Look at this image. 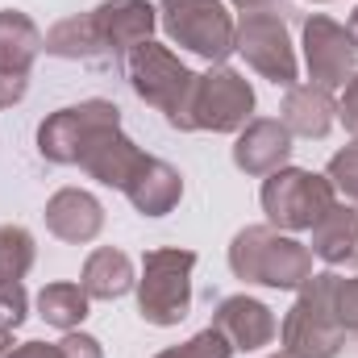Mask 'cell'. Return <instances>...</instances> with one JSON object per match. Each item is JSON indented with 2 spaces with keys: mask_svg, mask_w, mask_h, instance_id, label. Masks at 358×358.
Returning a JSON list of instances; mask_svg holds the SVG:
<instances>
[{
  "mask_svg": "<svg viewBox=\"0 0 358 358\" xmlns=\"http://www.w3.org/2000/svg\"><path fill=\"white\" fill-rule=\"evenodd\" d=\"M329 308L346 334H358V267L338 271L329 267Z\"/></svg>",
  "mask_w": 358,
  "mask_h": 358,
  "instance_id": "obj_24",
  "label": "cell"
},
{
  "mask_svg": "<svg viewBox=\"0 0 358 358\" xmlns=\"http://www.w3.org/2000/svg\"><path fill=\"white\" fill-rule=\"evenodd\" d=\"M308 234H313V242H308L313 259H321L329 267H342V263L355 259V250H358V213L346 200H334L317 217V225Z\"/></svg>",
  "mask_w": 358,
  "mask_h": 358,
  "instance_id": "obj_18",
  "label": "cell"
},
{
  "mask_svg": "<svg viewBox=\"0 0 358 358\" xmlns=\"http://www.w3.org/2000/svg\"><path fill=\"white\" fill-rule=\"evenodd\" d=\"M29 317V292L25 283H0V329H21Z\"/></svg>",
  "mask_w": 358,
  "mask_h": 358,
  "instance_id": "obj_27",
  "label": "cell"
},
{
  "mask_svg": "<svg viewBox=\"0 0 358 358\" xmlns=\"http://www.w3.org/2000/svg\"><path fill=\"white\" fill-rule=\"evenodd\" d=\"M304 67H308V84L325 92L346 88V80L358 71V50L346 25H338L325 13H308L304 17Z\"/></svg>",
  "mask_w": 358,
  "mask_h": 358,
  "instance_id": "obj_10",
  "label": "cell"
},
{
  "mask_svg": "<svg viewBox=\"0 0 358 358\" xmlns=\"http://www.w3.org/2000/svg\"><path fill=\"white\" fill-rule=\"evenodd\" d=\"M346 34H350V42H355V50H358V4H355V13H350V21H346Z\"/></svg>",
  "mask_w": 358,
  "mask_h": 358,
  "instance_id": "obj_34",
  "label": "cell"
},
{
  "mask_svg": "<svg viewBox=\"0 0 358 358\" xmlns=\"http://www.w3.org/2000/svg\"><path fill=\"white\" fill-rule=\"evenodd\" d=\"M159 25L171 46H183L208 63H225L234 55L238 21L225 0H159Z\"/></svg>",
  "mask_w": 358,
  "mask_h": 358,
  "instance_id": "obj_5",
  "label": "cell"
},
{
  "mask_svg": "<svg viewBox=\"0 0 358 358\" xmlns=\"http://www.w3.org/2000/svg\"><path fill=\"white\" fill-rule=\"evenodd\" d=\"M50 59H67V63H96L104 59V46L96 38V25H92V13L80 17H63L46 29V46H42Z\"/></svg>",
  "mask_w": 358,
  "mask_h": 358,
  "instance_id": "obj_21",
  "label": "cell"
},
{
  "mask_svg": "<svg viewBox=\"0 0 358 358\" xmlns=\"http://www.w3.org/2000/svg\"><path fill=\"white\" fill-rule=\"evenodd\" d=\"M267 358H292V355H283V350H279V355H267Z\"/></svg>",
  "mask_w": 358,
  "mask_h": 358,
  "instance_id": "obj_35",
  "label": "cell"
},
{
  "mask_svg": "<svg viewBox=\"0 0 358 358\" xmlns=\"http://www.w3.org/2000/svg\"><path fill=\"white\" fill-rule=\"evenodd\" d=\"M59 350H63V358H104V346H100L92 334H84V329L63 334V338H59Z\"/></svg>",
  "mask_w": 358,
  "mask_h": 358,
  "instance_id": "obj_28",
  "label": "cell"
},
{
  "mask_svg": "<svg viewBox=\"0 0 358 358\" xmlns=\"http://www.w3.org/2000/svg\"><path fill=\"white\" fill-rule=\"evenodd\" d=\"M325 179L334 183V192H338L342 200L358 204V138H350V142H346V146L329 159Z\"/></svg>",
  "mask_w": 358,
  "mask_h": 358,
  "instance_id": "obj_25",
  "label": "cell"
},
{
  "mask_svg": "<svg viewBox=\"0 0 358 358\" xmlns=\"http://www.w3.org/2000/svg\"><path fill=\"white\" fill-rule=\"evenodd\" d=\"M13 346H17V342H13V334H8V329H0V358L13 355Z\"/></svg>",
  "mask_w": 358,
  "mask_h": 358,
  "instance_id": "obj_33",
  "label": "cell"
},
{
  "mask_svg": "<svg viewBox=\"0 0 358 358\" xmlns=\"http://www.w3.org/2000/svg\"><path fill=\"white\" fill-rule=\"evenodd\" d=\"M125 80L138 100H146L150 108H159L167 117V125L179 134H192V100H196V84H200V71H192L187 63H179V55L171 46L146 38L138 42L125 59Z\"/></svg>",
  "mask_w": 358,
  "mask_h": 358,
  "instance_id": "obj_1",
  "label": "cell"
},
{
  "mask_svg": "<svg viewBox=\"0 0 358 358\" xmlns=\"http://www.w3.org/2000/svg\"><path fill=\"white\" fill-rule=\"evenodd\" d=\"M292 150H296L292 146V134H287V125L279 117H255L234 138V167L242 176L263 179L271 171H279V167H287L292 163Z\"/></svg>",
  "mask_w": 358,
  "mask_h": 358,
  "instance_id": "obj_13",
  "label": "cell"
},
{
  "mask_svg": "<svg viewBox=\"0 0 358 358\" xmlns=\"http://www.w3.org/2000/svg\"><path fill=\"white\" fill-rule=\"evenodd\" d=\"M213 329H221L229 338L234 350L242 355H255V350H267L271 342L279 338V321L263 300L238 292V296H225L217 308H213Z\"/></svg>",
  "mask_w": 358,
  "mask_h": 358,
  "instance_id": "obj_12",
  "label": "cell"
},
{
  "mask_svg": "<svg viewBox=\"0 0 358 358\" xmlns=\"http://www.w3.org/2000/svg\"><path fill=\"white\" fill-rule=\"evenodd\" d=\"M134 283H138L134 259L117 246H96L80 271V287L92 300H121L125 292H134Z\"/></svg>",
  "mask_w": 358,
  "mask_h": 358,
  "instance_id": "obj_20",
  "label": "cell"
},
{
  "mask_svg": "<svg viewBox=\"0 0 358 358\" xmlns=\"http://www.w3.org/2000/svg\"><path fill=\"white\" fill-rule=\"evenodd\" d=\"M38 259V242L25 225H0V283H21Z\"/></svg>",
  "mask_w": 358,
  "mask_h": 358,
  "instance_id": "obj_23",
  "label": "cell"
},
{
  "mask_svg": "<svg viewBox=\"0 0 358 358\" xmlns=\"http://www.w3.org/2000/svg\"><path fill=\"white\" fill-rule=\"evenodd\" d=\"M88 13L96 25V38L104 46V59H125L159 25V8L150 0H100Z\"/></svg>",
  "mask_w": 358,
  "mask_h": 358,
  "instance_id": "obj_11",
  "label": "cell"
},
{
  "mask_svg": "<svg viewBox=\"0 0 358 358\" xmlns=\"http://www.w3.org/2000/svg\"><path fill=\"white\" fill-rule=\"evenodd\" d=\"M25 92H29V76H0V108L21 104Z\"/></svg>",
  "mask_w": 358,
  "mask_h": 358,
  "instance_id": "obj_30",
  "label": "cell"
},
{
  "mask_svg": "<svg viewBox=\"0 0 358 358\" xmlns=\"http://www.w3.org/2000/svg\"><path fill=\"white\" fill-rule=\"evenodd\" d=\"M234 50L246 59V67H255L275 88H292L300 80V59H296L287 21L275 8H259V13H242L238 17Z\"/></svg>",
  "mask_w": 358,
  "mask_h": 358,
  "instance_id": "obj_8",
  "label": "cell"
},
{
  "mask_svg": "<svg viewBox=\"0 0 358 358\" xmlns=\"http://www.w3.org/2000/svg\"><path fill=\"white\" fill-rule=\"evenodd\" d=\"M313 4H329V0H313Z\"/></svg>",
  "mask_w": 358,
  "mask_h": 358,
  "instance_id": "obj_36",
  "label": "cell"
},
{
  "mask_svg": "<svg viewBox=\"0 0 358 358\" xmlns=\"http://www.w3.org/2000/svg\"><path fill=\"white\" fill-rule=\"evenodd\" d=\"M150 163V155L117 125V129H104L96 142H92L88 150H84V159H80V171L96 183H104V187H117V192H125L134 176L142 171Z\"/></svg>",
  "mask_w": 358,
  "mask_h": 358,
  "instance_id": "obj_14",
  "label": "cell"
},
{
  "mask_svg": "<svg viewBox=\"0 0 358 358\" xmlns=\"http://www.w3.org/2000/svg\"><path fill=\"white\" fill-rule=\"evenodd\" d=\"M279 342H283V355L292 358H338L342 346H346V329L338 325L334 308H329V271L313 275L287 317L279 321Z\"/></svg>",
  "mask_w": 358,
  "mask_h": 358,
  "instance_id": "obj_4",
  "label": "cell"
},
{
  "mask_svg": "<svg viewBox=\"0 0 358 358\" xmlns=\"http://www.w3.org/2000/svg\"><path fill=\"white\" fill-rule=\"evenodd\" d=\"M229 271L242 283H263L275 292H300L313 279V250L275 225H246L229 242Z\"/></svg>",
  "mask_w": 358,
  "mask_h": 358,
  "instance_id": "obj_2",
  "label": "cell"
},
{
  "mask_svg": "<svg viewBox=\"0 0 358 358\" xmlns=\"http://www.w3.org/2000/svg\"><path fill=\"white\" fill-rule=\"evenodd\" d=\"M125 200L142 217H167V213H176L179 200H183V176H179V167H171V163H163V159L150 155V163L125 187Z\"/></svg>",
  "mask_w": 358,
  "mask_h": 358,
  "instance_id": "obj_17",
  "label": "cell"
},
{
  "mask_svg": "<svg viewBox=\"0 0 358 358\" xmlns=\"http://www.w3.org/2000/svg\"><path fill=\"white\" fill-rule=\"evenodd\" d=\"M42 46H46V34L34 25L29 13L0 8V76H29Z\"/></svg>",
  "mask_w": 358,
  "mask_h": 358,
  "instance_id": "obj_19",
  "label": "cell"
},
{
  "mask_svg": "<svg viewBox=\"0 0 358 358\" xmlns=\"http://www.w3.org/2000/svg\"><path fill=\"white\" fill-rule=\"evenodd\" d=\"M338 121L358 138V71L346 80V88H342V96H338Z\"/></svg>",
  "mask_w": 358,
  "mask_h": 358,
  "instance_id": "obj_29",
  "label": "cell"
},
{
  "mask_svg": "<svg viewBox=\"0 0 358 358\" xmlns=\"http://www.w3.org/2000/svg\"><path fill=\"white\" fill-rule=\"evenodd\" d=\"M192 271H196V250L179 246H159L142 255V275L134 283L138 292V313L146 325L171 329L187 321L192 313Z\"/></svg>",
  "mask_w": 358,
  "mask_h": 358,
  "instance_id": "obj_3",
  "label": "cell"
},
{
  "mask_svg": "<svg viewBox=\"0 0 358 358\" xmlns=\"http://www.w3.org/2000/svg\"><path fill=\"white\" fill-rule=\"evenodd\" d=\"M255 121V88L242 71L213 63L208 71H200L196 100H192V134H238Z\"/></svg>",
  "mask_w": 358,
  "mask_h": 358,
  "instance_id": "obj_9",
  "label": "cell"
},
{
  "mask_svg": "<svg viewBox=\"0 0 358 358\" xmlns=\"http://www.w3.org/2000/svg\"><path fill=\"white\" fill-rule=\"evenodd\" d=\"M117 125H121V108L113 100H100V96L55 108L38 125V155L55 167H80L84 150L104 129H117Z\"/></svg>",
  "mask_w": 358,
  "mask_h": 358,
  "instance_id": "obj_7",
  "label": "cell"
},
{
  "mask_svg": "<svg viewBox=\"0 0 358 358\" xmlns=\"http://www.w3.org/2000/svg\"><path fill=\"white\" fill-rule=\"evenodd\" d=\"M263 213H267V225H275L279 234H308L317 225V217L338 200L334 183L317 171H304V167H279L263 176Z\"/></svg>",
  "mask_w": 358,
  "mask_h": 358,
  "instance_id": "obj_6",
  "label": "cell"
},
{
  "mask_svg": "<svg viewBox=\"0 0 358 358\" xmlns=\"http://www.w3.org/2000/svg\"><path fill=\"white\" fill-rule=\"evenodd\" d=\"M238 13H259V8H279L283 0H229Z\"/></svg>",
  "mask_w": 358,
  "mask_h": 358,
  "instance_id": "obj_32",
  "label": "cell"
},
{
  "mask_svg": "<svg viewBox=\"0 0 358 358\" xmlns=\"http://www.w3.org/2000/svg\"><path fill=\"white\" fill-rule=\"evenodd\" d=\"M279 121L287 125L292 138H325L338 121V100L334 92L317 88V84H292L283 92V104H279Z\"/></svg>",
  "mask_w": 358,
  "mask_h": 358,
  "instance_id": "obj_16",
  "label": "cell"
},
{
  "mask_svg": "<svg viewBox=\"0 0 358 358\" xmlns=\"http://www.w3.org/2000/svg\"><path fill=\"white\" fill-rule=\"evenodd\" d=\"M8 358H63V350H59V342H21V346H13Z\"/></svg>",
  "mask_w": 358,
  "mask_h": 358,
  "instance_id": "obj_31",
  "label": "cell"
},
{
  "mask_svg": "<svg viewBox=\"0 0 358 358\" xmlns=\"http://www.w3.org/2000/svg\"><path fill=\"white\" fill-rule=\"evenodd\" d=\"M46 229L67 246H88L104 229V204L84 187H59L46 200Z\"/></svg>",
  "mask_w": 358,
  "mask_h": 358,
  "instance_id": "obj_15",
  "label": "cell"
},
{
  "mask_svg": "<svg viewBox=\"0 0 358 358\" xmlns=\"http://www.w3.org/2000/svg\"><path fill=\"white\" fill-rule=\"evenodd\" d=\"M88 304H92V296L80 283H67V279L46 283V287L38 292V317H42L46 325H55L59 334L80 329V325L88 321Z\"/></svg>",
  "mask_w": 358,
  "mask_h": 358,
  "instance_id": "obj_22",
  "label": "cell"
},
{
  "mask_svg": "<svg viewBox=\"0 0 358 358\" xmlns=\"http://www.w3.org/2000/svg\"><path fill=\"white\" fill-rule=\"evenodd\" d=\"M155 358H234V346H229V338L221 334V329H200L196 338H187L183 346H171V350H163V355Z\"/></svg>",
  "mask_w": 358,
  "mask_h": 358,
  "instance_id": "obj_26",
  "label": "cell"
}]
</instances>
